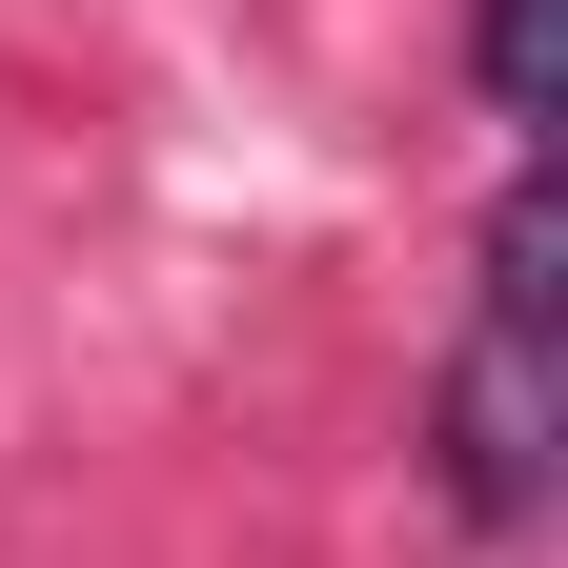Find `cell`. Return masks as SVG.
<instances>
[{"instance_id": "6da1fadb", "label": "cell", "mask_w": 568, "mask_h": 568, "mask_svg": "<svg viewBox=\"0 0 568 568\" xmlns=\"http://www.w3.org/2000/svg\"><path fill=\"white\" fill-rule=\"evenodd\" d=\"M548 447H568V183L508 163L467 345H447V487H467L487 528H528V508H548Z\"/></svg>"}, {"instance_id": "7a4b0ae2", "label": "cell", "mask_w": 568, "mask_h": 568, "mask_svg": "<svg viewBox=\"0 0 568 568\" xmlns=\"http://www.w3.org/2000/svg\"><path fill=\"white\" fill-rule=\"evenodd\" d=\"M548 82H568V0H487V102L548 122Z\"/></svg>"}]
</instances>
